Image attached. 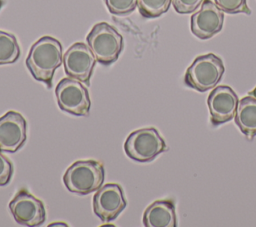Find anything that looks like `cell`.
<instances>
[{
  "label": "cell",
  "mask_w": 256,
  "mask_h": 227,
  "mask_svg": "<svg viewBox=\"0 0 256 227\" xmlns=\"http://www.w3.org/2000/svg\"><path fill=\"white\" fill-rule=\"evenodd\" d=\"M25 63L35 80L51 88L55 70L63 63L61 43L51 36L41 37L31 46Z\"/></svg>",
  "instance_id": "6da1fadb"
},
{
  "label": "cell",
  "mask_w": 256,
  "mask_h": 227,
  "mask_svg": "<svg viewBox=\"0 0 256 227\" xmlns=\"http://www.w3.org/2000/svg\"><path fill=\"white\" fill-rule=\"evenodd\" d=\"M104 175L102 163L94 160H80L68 167L63 175V182L70 192L87 195L102 186Z\"/></svg>",
  "instance_id": "7a4b0ae2"
},
{
  "label": "cell",
  "mask_w": 256,
  "mask_h": 227,
  "mask_svg": "<svg viewBox=\"0 0 256 227\" xmlns=\"http://www.w3.org/2000/svg\"><path fill=\"white\" fill-rule=\"evenodd\" d=\"M86 40L96 60L103 65L115 62L123 49L122 35L106 22L95 24Z\"/></svg>",
  "instance_id": "3957f363"
},
{
  "label": "cell",
  "mask_w": 256,
  "mask_h": 227,
  "mask_svg": "<svg viewBox=\"0 0 256 227\" xmlns=\"http://www.w3.org/2000/svg\"><path fill=\"white\" fill-rule=\"evenodd\" d=\"M225 71L222 60L213 53L198 56L188 67L184 82L187 86L205 92L214 88Z\"/></svg>",
  "instance_id": "277c9868"
},
{
  "label": "cell",
  "mask_w": 256,
  "mask_h": 227,
  "mask_svg": "<svg viewBox=\"0 0 256 227\" xmlns=\"http://www.w3.org/2000/svg\"><path fill=\"white\" fill-rule=\"evenodd\" d=\"M167 149L164 139L155 128L133 131L124 143L127 156L138 162H148Z\"/></svg>",
  "instance_id": "5b68a950"
},
{
  "label": "cell",
  "mask_w": 256,
  "mask_h": 227,
  "mask_svg": "<svg viewBox=\"0 0 256 227\" xmlns=\"http://www.w3.org/2000/svg\"><path fill=\"white\" fill-rule=\"evenodd\" d=\"M55 95L59 108L75 116H87L91 100L87 88L77 79L63 78L56 86Z\"/></svg>",
  "instance_id": "8992f818"
},
{
  "label": "cell",
  "mask_w": 256,
  "mask_h": 227,
  "mask_svg": "<svg viewBox=\"0 0 256 227\" xmlns=\"http://www.w3.org/2000/svg\"><path fill=\"white\" fill-rule=\"evenodd\" d=\"M9 209L15 221L23 226H39L46 219L43 202L30 194L26 189H20L16 193L9 202Z\"/></svg>",
  "instance_id": "52a82bcc"
},
{
  "label": "cell",
  "mask_w": 256,
  "mask_h": 227,
  "mask_svg": "<svg viewBox=\"0 0 256 227\" xmlns=\"http://www.w3.org/2000/svg\"><path fill=\"white\" fill-rule=\"evenodd\" d=\"M96 58L89 46L82 42L71 45L63 55V65L68 77L86 84L90 83Z\"/></svg>",
  "instance_id": "ba28073f"
},
{
  "label": "cell",
  "mask_w": 256,
  "mask_h": 227,
  "mask_svg": "<svg viewBox=\"0 0 256 227\" xmlns=\"http://www.w3.org/2000/svg\"><path fill=\"white\" fill-rule=\"evenodd\" d=\"M126 204L122 188L115 183L100 187L93 197L94 213L105 223L116 219Z\"/></svg>",
  "instance_id": "9c48e42d"
},
{
  "label": "cell",
  "mask_w": 256,
  "mask_h": 227,
  "mask_svg": "<svg viewBox=\"0 0 256 227\" xmlns=\"http://www.w3.org/2000/svg\"><path fill=\"white\" fill-rule=\"evenodd\" d=\"M192 33L202 39H209L221 31L224 23L223 11L211 0H204L199 11L191 16Z\"/></svg>",
  "instance_id": "30bf717a"
},
{
  "label": "cell",
  "mask_w": 256,
  "mask_h": 227,
  "mask_svg": "<svg viewBox=\"0 0 256 227\" xmlns=\"http://www.w3.org/2000/svg\"><path fill=\"white\" fill-rule=\"evenodd\" d=\"M238 103V96L231 87L216 86L207 98L211 123L217 126L234 118Z\"/></svg>",
  "instance_id": "8fae6325"
},
{
  "label": "cell",
  "mask_w": 256,
  "mask_h": 227,
  "mask_svg": "<svg viewBox=\"0 0 256 227\" xmlns=\"http://www.w3.org/2000/svg\"><path fill=\"white\" fill-rule=\"evenodd\" d=\"M27 138V123L18 112L8 111L0 117V150L16 152Z\"/></svg>",
  "instance_id": "7c38bea8"
},
{
  "label": "cell",
  "mask_w": 256,
  "mask_h": 227,
  "mask_svg": "<svg viewBox=\"0 0 256 227\" xmlns=\"http://www.w3.org/2000/svg\"><path fill=\"white\" fill-rule=\"evenodd\" d=\"M146 227H176L175 206L170 200H158L150 204L143 214Z\"/></svg>",
  "instance_id": "4fadbf2b"
},
{
  "label": "cell",
  "mask_w": 256,
  "mask_h": 227,
  "mask_svg": "<svg viewBox=\"0 0 256 227\" xmlns=\"http://www.w3.org/2000/svg\"><path fill=\"white\" fill-rule=\"evenodd\" d=\"M235 123L249 139L256 136V98L248 95L242 98L237 106Z\"/></svg>",
  "instance_id": "5bb4252c"
},
{
  "label": "cell",
  "mask_w": 256,
  "mask_h": 227,
  "mask_svg": "<svg viewBox=\"0 0 256 227\" xmlns=\"http://www.w3.org/2000/svg\"><path fill=\"white\" fill-rule=\"evenodd\" d=\"M20 53L21 51L16 37L0 30V65L16 62Z\"/></svg>",
  "instance_id": "9a60e30c"
},
{
  "label": "cell",
  "mask_w": 256,
  "mask_h": 227,
  "mask_svg": "<svg viewBox=\"0 0 256 227\" xmlns=\"http://www.w3.org/2000/svg\"><path fill=\"white\" fill-rule=\"evenodd\" d=\"M172 0H137L139 13L144 18H156L166 13Z\"/></svg>",
  "instance_id": "2e32d148"
},
{
  "label": "cell",
  "mask_w": 256,
  "mask_h": 227,
  "mask_svg": "<svg viewBox=\"0 0 256 227\" xmlns=\"http://www.w3.org/2000/svg\"><path fill=\"white\" fill-rule=\"evenodd\" d=\"M215 4L224 12L229 14L245 13L251 14V10L247 5V0H214Z\"/></svg>",
  "instance_id": "e0dca14e"
},
{
  "label": "cell",
  "mask_w": 256,
  "mask_h": 227,
  "mask_svg": "<svg viewBox=\"0 0 256 227\" xmlns=\"http://www.w3.org/2000/svg\"><path fill=\"white\" fill-rule=\"evenodd\" d=\"M110 13L114 15H127L134 11L137 0H104Z\"/></svg>",
  "instance_id": "ac0fdd59"
},
{
  "label": "cell",
  "mask_w": 256,
  "mask_h": 227,
  "mask_svg": "<svg viewBox=\"0 0 256 227\" xmlns=\"http://www.w3.org/2000/svg\"><path fill=\"white\" fill-rule=\"evenodd\" d=\"M204 0H172L175 11L179 14H189L196 11Z\"/></svg>",
  "instance_id": "d6986e66"
},
{
  "label": "cell",
  "mask_w": 256,
  "mask_h": 227,
  "mask_svg": "<svg viewBox=\"0 0 256 227\" xmlns=\"http://www.w3.org/2000/svg\"><path fill=\"white\" fill-rule=\"evenodd\" d=\"M13 175V164L0 150V186L7 185Z\"/></svg>",
  "instance_id": "ffe728a7"
},
{
  "label": "cell",
  "mask_w": 256,
  "mask_h": 227,
  "mask_svg": "<svg viewBox=\"0 0 256 227\" xmlns=\"http://www.w3.org/2000/svg\"><path fill=\"white\" fill-rule=\"evenodd\" d=\"M249 95L252 96V97H254V98H256V87L249 93Z\"/></svg>",
  "instance_id": "44dd1931"
},
{
  "label": "cell",
  "mask_w": 256,
  "mask_h": 227,
  "mask_svg": "<svg viewBox=\"0 0 256 227\" xmlns=\"http://www.w3.org/2000/svg\"><path fill=\"white\" fill-rule=\"evenodd\" d=\"M59 226V225H62V226H67L65 223H52V224H50L49 226Z\"/></svg>",
  "instance_id": "7402d4cb"
},
{
  "label": "cell",
  "mask_w": 256,
  "mask_h": 227,
  "mask_svg": "<svg viewBox=\"0 0 256 227\" xmlns=\"http://www.w3.org/2000/svg\"><path fill=\"white\" fill-rule=\"evenodd\" d=\"M3 4H4V0H0V9L3 6Z\"/></svg>",
  "instance_id": "603a6c76"
}]
</instances>
